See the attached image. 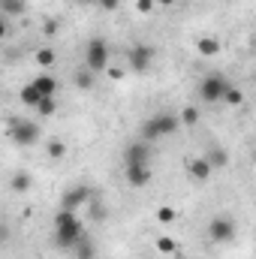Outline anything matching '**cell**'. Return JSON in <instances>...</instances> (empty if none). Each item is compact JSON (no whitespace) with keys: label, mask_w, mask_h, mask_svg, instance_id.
<instances>
[{"label":"cell","mask_w":256,"mask_h":259,"mask_svg":"<svg viewBox=\"0 0 256 259\" xmlns=\"http://www.w3.org/2000/svg\"><path fill=\"white\" fill-rule=\"evenodd\" d=\"M81 238H84V229H81V220L75 217V211L61 208V211L55 214V241H58L61 247H66V250H72Z\"/></svg>","instance_id":"6da1fadb"},{"label":"cell","mask_w":256,"mask_h":259,"mask_svg":"<svg viewBox=\"0 0 256 259\" xmlns=\"http://www.w3.org/2000/svg\"><path fill=\"white\" fill-rule=\"evenodd\" d=\"M181 130V118L172 115V112H157L154 118L142 121V139L145 142H157L160 136H172Z\"/></svg>","instance_id":"7a4b0ae2"},{"label":"cell","mask_w":256,"mask_h":259,"mask_svg":"<svg viewBox=\"0 0 256 259\" xmlns=\"http://www.w3.org/2000/svg\"><path fill=\"white\" fill-rule=\"evenodd\" d=\"M229 88H232V81H229L223 72H211V75H205V78L199 81V97H202L205 103H223V97H226Z\"/></svg>","instance_id":"3957f363"},{"label":"cell","mask_w":256,"mask_h":259,"mask_svg":"<svg viewBox=\"0 0 256 259\" xmlns=\"http://www.w3.org/2000/svg\"><path fill=\"white\" fill-rule=\"evenodd\" d=\"M109 58H112L109 42H106V39H100V36H94V39L88 42V49H84V66H88V69H94V72L100 75V72H106V69H109Z\"/></svg>","instance_id":"277c9868"},{"label":"cell","mask_w":256,"mask_h":259,"mask_svg":"<svg viewBox=\"0 0 256 259\" xmlns=\"http://www.w3.org/2000/svg\"><path fill=\"white\" fill-rule=\"evenodd\" d=\"M184 169H187V175H190V181L196 184H205V181H211V172H214V166L205 160V154H196V157H187L184 160Z\"/></svg>","instance_id":"5b68a950"},{"label":"cell","mask_w":256,"mask_h":259,"mask_svg":"<svg viewBox=\"0 0 256 259\" xmlns=\"http://www.w3.org/2000/svg\"><path fill=\"white\" fill-rule=\"evenodd\" d=\"M9 136L15 139V145L30 148V145L39 139V124H33V121H15L12 130H9Z\"/></svg>","instance_id":"8992f818"},{"label":"cell","mask_w":256,"mask_h":259,"mask_svg":"<svg viewBox=\"0 0 256 259\" xmlns=\"http://www.w3.org/2000/svg\"><path fill=\"white\" fill-rule=\"evenodd\" d=\"M208 235H211V241L226 244V241L235 238V223H232L229 217H211V223H208Z\"/></svg>","instance_id":"52a82bcc"},{"label":"cell","mask_w":256,"mask_h":259,"mask_svg":"<svg viewBox=\"0 0 256 259\" xmlns=\"http://www.w3.org/2000/svg\"><path fill=\"white\" fill-rule=\"evenodd\" d=\"M127 61H130V69L133 72H145L151 66V61H154V46H145V42L133 46L127 52Z\"/></svg>","instance_id":"ba28073f"},{"label":"cell","mask_w":256,"mask_h":259,"mask_svg":"<svg viewBox=\"0 0 256 259\" xmlns=\"http://www.w3.org/2000/svg\"><path fill=\"white\" fill-rule=\"evenodd\" d=\"M94 199V190L88 187V184H78V187H72V190H66L61 196V208L66 211H75V208H81V205H88Z\"/></svg>","instance_id":"9c48e42d"},{"label":"cell","mask_w":256,"mask_h":259,"mask_svg":"<svg viewBox=\"0 0 256 259\" xmlns=\"http://www.w3.org/2000/svg\"><path fill=\"white\" fill-rule=\"evenodd\" d=\"M121 157H124V166H142V163H148V142L145 139L130 142Z\"/></svg>","instance_id":"30bf717a"},{"label":"cell","mask_w":256,"mask_h":259,"mask_svg":"<svg viewBox=\"0 0 256 259\" xmlns=\"http://www.w3.org/2000/svg\"><path fill=\"white\" fill-rule=\"evenodd\" d=\"M124 175H127V184L130 187H148L151 184V166L142 163V166H124Z\"/></svg>","instance_id":"8fae6325"},{"label":"cell","mask_w":256,"mask_h":259,"mask_svg":"<svg viewBox=\"0 0 256 259\" xmlns=\"http://www.w3.org/2000/svg\"><path fill=\"white\" fill-rule=\"evenodd\" d=\"M220 39L214 36V33H202L199 39H196V52H199V58H217L220 55Z\"/></svg>","instance_id":"7c38bea8"},{"label":"cell","mask_w":256,"mask_h":259,"mask_svg":"<svg viewBox=\"0 0 256 259\" xmlns=\"http://www.w3.org/2000/svg\"><path fill=\"white\" fill-rule=\"evenodd\" d=\"M33 84H36V91H39L42 97H55V91H58V78H55L52 72H39V75L33 78Z\"/></svg>","instance_id":"4fadbf2b"},{"label":"cell","mask_w":256,"mask_h":259,"mask_svg":"<svg viewBox=\"0 0 256 259\" xmlns=\"http://www.w3.org/2000/svg\"><path fill=\"white\" fill-rule=\"evenodd\" d=\"M94 81H97V72H94V69H88V66H81V69L72 75V84H75L78 91H91V88H94Z\"/></svg>","instance_id":"5bb4252c"},{"label":"cell","mask_w":256,"mask_h":259,"mask_svg":"<svg viewBox=\"0 0 256 259\" xmlns=\"http://www.w3.org/2000/svg\"><path fill=\"white\" fill-rule=\"evenodd\" d=\"M18 97H21V103H24V106H27V109H36V106H39V103H42V94H39V91H36V84H33V81H30V84H24V88H21V94H18Z\"/></svg>","instance_id":"9a60e30c"},{"label":"cell","mask_w":256,"mask_h":259,"mask_svg":"<svg viewBox=\"0 0 256 259\" xmlns=\"http://www.w3.org/2000/svg\"><path fill=\"white\" fill-rule=\"evenodd\" d=\"M154 247H157L160 256H178V241H175L172 235H160V238L154 241Z\"/></svg>","instance_id":"2e32d148"},{"label":"cell","mask_w":256,"mask_h":259,"mask_svg":"<svg viewBox=\"0 0 256 259\" xmlns=\"http://www.w3.org/2000/svg\"><path fill=\"white\" fill-rule=\"evenodd\" d=\"M69 253H72L75 259H97V247H94V241L84 235V238H81V241H78V244L69 250Z\"/></svg>","instance_id":"e0dca14e"},{"label":"cell","mask_w":256,"mask_h":259,"mask_svg":"<svg viewBox=\"0 0 256 259\" xmlns=\"http://www.w3.org/2000/svg\"><path fill=\"white\" fill-rule=\"evenodd\" d=\"M205 160H208L214 169H226V166H229V154H226V148H208Z\"/></svg>","instance_id":"ac0fdd59"},{"label":"cell","mask_w":256,"mask_h":259,"mask_svg":"<svg viewBox=\"0 0 256 259\" xmlns=\"http://www.w3.org/2000/svg\"><path fill=\"white\" fill-rule=\"evenodd\" d=\"M46 154H49L52 160H64L66 157V142H61V139H49V142H46Z\"/></svg>","instance_id":"d6986e66"},{"label":"cell","mask_w":256,"mask_h":259,"mask_svg":"<svg viewBox=\"0 0 256 259\" xmlns=\"http://www.w3.org/2000/svg\"><path fill=\"white\" fill-rule=\"evenodd\" d=\"M223 106H229V109H238V106H244V91L232 84V88L226 91V97H223Z\"/></svg>","instance_id":"ffe728a7"},{"label":"cell","mask_w":256,"mask_h":259,"mask_svg":"<svg viewBox=\"0 0 256 259\" xmlns=\"http://www.w3.org/2000/svg\"><path fill=\"white\" fill-rule=\"evenodd\" d=\"M175 220H178V211H175L172 205H160V208H157V223H160V226H172Z\"/></svg>","instance_id":"44dd1931"},{"label":"cell","mask_w":256,"mask_h":259,"mask_svg":"<svg viewBox=\"0 0 256 259\" xmlns=\"http://www.w3.org/2000/svg\"><path fill=\"white\" fill-rule=\"evenodd\" d=\"M178 118H181V127H196L199 124V109L196 106H184L178 112Z\"/></svg>","instance_id":"7402d4cb"},{"label":"cell","mask_w":256,"mask_h":259,"mask_svg":"<svg viewBox=\"0 0 256 259\" xmlns=\"http://www.w3.org/2000/svg\"><path fill=\"white\" fill-rule=\"evenodd\" d=\"M33 61L42 66V69H49V66L58 61V55H55V49H36V55H33Z\"/></svg>","instance_id":"603a6c76"},{"label":"cell","mask_w":256,"mask_h":259,"mask_svg":"<svg viewBox=\"0 0 256 259\" xmlns=\"http://www.w3.org/2000/svg\"><path fill=\"white\" fill-rule=\"evenodd\" d=\"M0 9H3L6 18L9 15H21L24 12V0H0Z\"/></svg>","instance_id":"cb8c5ba5"},{"label":"cell","mask_w":256,"mask_h":259,"mask_svg":"<svg viewBox=\"0 0 256 259\" xmlns=\"http://www.w3.org/2000/svg\"><path fill=\"white\" fill-rule=\"evenodd\" d=\"M36 112H39L42 118H52V115L58 112V103H55V97H42V103L36 106Z\"/></svg>","instance_id":"d4e9b609"},{"label":"cell","mask_w":256,"mask_h":259,"mask_svg":"<svg viewBox=\"0 0 256 259\" xmlns=\"http://www.w3.org/2000/svg\"><path fill=\"white\" fill-rule=\"evenodd\" d=\"M30 184H33V181H30V175H27V172H18V175L12 178V190H15V193L30 190Z\"/></svg>","instance_id":"484cf974"},{"label":"cell","mask_w":256,"mask_h":259,"mask_svg":"<svg viewBox=\"0 0 256 259\" xmlns=\"http://www.w3.org/2000/svg\"><path fill=\"white\" fill-rule=\"evenodd\" d=\"M88 205H91V214H94V220H100V223H103V220H106V205H103L97 196H94Z\"/></svg>","instance_id":"4316f807"},{"label":"cell","mask_w":256,"mask_h":259,"mask_svg":"<svg viewBox=\"0 0 256 259\" xmlns=\"http://www.w3.org/2000/svg\"><path fill=\"white\" fill-rule=\"evenodd\" d=\"M157 9V0H136V12L139 15H151Z\"/></svg>","instance_id":"83f0119b"},{"label":"cell","mask_w":256,"mask_h":259,"mask_svg":"<svg viewBox=\"0 0 256 259\" xmlns=\"http://www.w3.org/2000/svg\"><path fill=\"white\" fill-rule=\"evenodd\" d=\"M58 27H61V21H58V18H46L42 33H46V36H58Z\"/></svg>","instance_id":"f1b7e54d"},{"label":"cell","mask_w":256,"mask_h":259,"mask_svg":"<svg viewBox=\"0 0 256 259\" xmlns=\"http://www.w3.org/2000/svg\"><path fill=\"white\" fill-rule=\"evenodd\" d=\"M106 75H109L112 81H124V75H127V72H124L121 66H109V69H106Z\"/></svg>","instance_id":"f546056e"},{"label":"cell","mask_w":256,"mask_h":259,"mask_svg":"<svg viewBox=\"0 0 256 259\" xmlns=\"http://www.w3.org/2000/svg\"><path fill=\"white\" fill-rule=\"evenodd\" d=\"M118 3H121V0H100L97 6H100L103 12H115V9H118Z\"/></svg>","instance_id":"4dcf8cb0"},{"label":"cell","mask_w":256,"mask_h":259,"mask_svg":"<svg viewBox=\"0 0 256 259\" xmlns=\"http://www.w3.org/2000/svg\"><path fill=\"white\" fill-rule=\"evenodd\" d=\"M175 3H178V0H157V6H163V9H172Z\"/></svg>","instance_id":"1f68e13d"},{"label":"cell","mask_w":256,"mask_h":259,"mask_svg":"<svg viewBox=\"0 0 256 259\" xmlns=\"http://www.w3.org/2000/svg\"><path fill=\"white\" fill-rule=\"evenodd\" d=\"M75 3H81V6H91V3H94V6H97L100 0H75Z\"/></svg>","instance_id":"d6a6232c"}]
</instances>
